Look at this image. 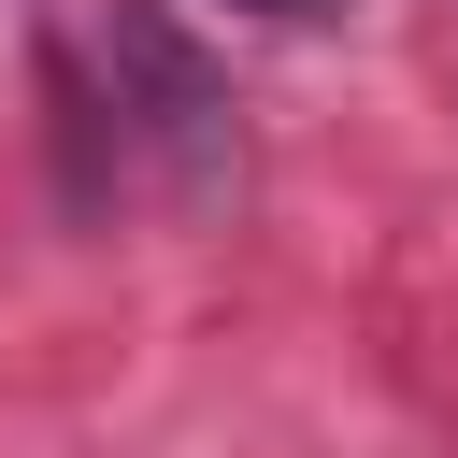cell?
Returning a JSON list of instances; mask_svg holds the SVG:
<instances>
[{"label":"cell","instance_id":"obj_1","mask_svg":"<svg viewBox=\"0 0 458 458\" xmlns=\"http://www.w3.org/2000/svg\"><path fill=\"white\" fill-rule=\"evenodd\" d=\"M100 57H114V86H129V129L157 143V172L200 200V186L229 172V72H215L172 14H114V43H100Z\"/></svg>","mask_w":458,"mask_h":458},{"label":"cell","instance_id":"obj_2","mask_svg":"<svg viewBox=\"0 0 458 458\" xmlns=\"http://www.w3.org/2000/svg\"><path fill=\"white\" fill-rule=\"evenodd\" d=\"M229 14H272V29H329L344 0H229Z\"/></svg>","mask_w":458,"mask_h":458}]
</instances>
